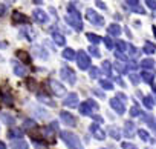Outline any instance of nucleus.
<instances>
[{
	"label": "nucleus",
	"instance_id": "nucleus-54",
	"mask_svg": "<svg viewBox=\"0 0 156 149\" xmlns=\"http://www.w3.org/2000/svg\"><path fill=\"white\" fill-rule=\"evenodd\" d=\"M0 149H6V144H5L2 140H0Z\"/></svg>",
	"mask_w": 156,
	"mask_h": 149
},
{
	"label": "nucleus",
	"instance_id": "nucleus-57",
	"mask_svg": "<svg viewBox=\"0 0 156 149\" xmlns=\"http://www.w3.org/2000/svg\"><path fill=\"white\" fill-rule=\"evenodd\" d=\"M153 32H154V35H156V26H153Z\"/></svg>",
	"mask_w": 156,
	"mask_h": 149
},
{
	"label": "nucleus",
	"instance_id": "nucleus-55",
	"mask_svg": "<svg viewBox=\"0 0 156 149\" xmlns=\"http://www.w3.org/2000/svg\"><path fill=\"white\" fill-rule=\"evenodd\" d=\"M94 118H95V120H97V121H103V118H101V117H100V115H94Z\"/></svg>",
	"mask_w": 156,
	"mask_h": 149
},
{
	"label": "nucleus",
	"instance_id": "nucleus-28",
	"mask_svg": "<svg viewBox=\"0 0 156 149\" xmlns=\"http://www.w3.org/2000/svg\"><path fill=\"white\" fill-rule=\"evenodd\" d=\"M109 134H110V137L115 138V140H119V138H121V131H119L118 128H115V126H110V128H109Z\"/></svg>",
	"mask_w": 156,
	"mask_h": 149
},
{
	"label": "nucleus",
	"instance_id": "nucleus-25",
	"mask_svg": "<svg viewBox=\"0 0 156 149\" xmlns=\"http://www.w3.org/2000/svg\"><path fill=\"white\" fill-rule=\"evenodd\" d=\"M101 69H103V72L106 74L107 77H112V65H110V61H109V60H104V63H103Z\"/></svg>",
	"mask_w": 156,
	"mask_h": 149
},
{
	"label": "nucleus",
	"instance_id": "nucleus-24",
	"mask_svg": "<svg viewBox=\"0 0 156 149\" xmlns=\"http://www.w3.org/2000/svg\"><path fill=\"white\" fill-rule=\"evenodd\" d=\"M139 79H142L145 83H153V74L151 72H148V71H142L141 72V76H139Z\"/></svg>",
	"mask_w": 156,
	"mask_h": 149
},
{
	"label": "nucleus",
	"instance_id": "nucleus-19",
	"mask_svg": "<svg viewBox=\"0 0 156 149\" xmlns=\"http://www.w3.org/2000/svg\"><path fill=\"white\" fill-rule=\"evenodd\" d=\"M139 66L144 68V69H153L154 68V60L153 58H144V60H141Z\"/></svg>",
	"mask_w": 156,
	"mask_h": 149
},
{
	"label": "nucleus",
	"instance_id": "nucleus-20",
	"mask_svg": "<svg viewBox=\"0 0 156 149\" xmlns=\"http://www.w3.org/2000/svg\"><path fill=\"white\" fill-rule=\"evenodd\" d=\"M14 72H16V76H19V77H25L26 76V68L23 66V65H14Z\"/></svg>",
	"mask_w": 156,
	"mask_h": 149
},
{
	"label": "nucleus",
	"instance_id": "nucleus-6",
	"mask_svg": "<svg viewBox=\"0 0 156 149\" xmlns=\"http://www.w3.org/2000/svg\"><path fill=\"white\" fill-rule=\"evenodd\" d=\"M94 109H98V105L94 100H86L80 105V114H83V115H92Z\"/></svg>",
	"mask_w": 156,
	"mask_h": 149
},
{
	"label": "nucleus",
	"instance_id": "nucleus-38",
	"mask_svg": "<svg viewBox=\"0 0 156 149\" xmlns=\"http://www.w3.org/2000/svg\"><path fill=\"white\" fill-rule=\"evenodd\" d=\"M38 100H41V103H46V105H49V106H55V103H54L48 95H41V94H38Z\"/></svg>",
	"mask_w": 156,
	"mask_h": 149
},
{
	"label": "nucleus",
	"instance_id": "nucleus-31",
	"mask_svg": "<svg viewBox=\"0 0 156 149\" xmlns=\"http://www.w3.org/2000/svg\"><path fill=\"white\" fill-rule=\"evenodd\" d=\"M63 57L67 58V60H73V58H75V51H73L72 48H66V49L63 51Z\"/></svg>",
	"mask_w": 156,
	"mask_h": 149
},
{
	"label": "nucleus",
	"instance_id": "nucleus-33",
	"mask_svg": "<svg viewBox=\"0 0 156 149\" xmlns=\"http://www.w3.org/2000/svg\"><path fill=\"white\" fill-rule=\"evenodd\" d=\"M100 85H101V88H104V89H107V91H112V89H113V83H112L110 80H107V79L100 80Z\"/></svg>",
	"mask_w": 156,
	"mask_h": 149
},
{
	"label": "nucleus",
	"instance_id": "nucleus-16",
	"mask_svg": "<svg viewBox=\"0 0 156 149\" xmlns=\"http://www.w3.org/2000/svg\"><path fill=\"white\" fill-rule=\"evenodd\" d=\"M141 120L142 121H147L148 123V126L154 131V134H156V121H154V118L150 115V114H147V112H141Z\"/></svg>",
	"mask_w": 156,
	"mask_h": 149
},
{
	"label": "nucleus",
	"instance_id": "nucleus-15",
	"mask_svg": "<svg viewBox=\"0 0 156 149\" xmlns=\"http://www.w3.org/2000/svg\"><path fill=\"white\" fill-rule=\"evenodd\" d=\"M12 22H14V23H29L31 19L26 17V16H23V14L19 13V11H14V14H12Z\"/></svg>",
	"mask_w": 156,
	"mask_h": 149
},
{
	"label": "nucleus",
	"instance_id": "nucleus-59",
	"mask_svg": "<svg viewBox=\"0 0 156 149\" xmlns=\"http://www.w3.org/2000/svg\"><path fill=\"white\" fill-rule=\"evenodd\" d=\"M0 99H2V91H0Z\"/></svg>",
	"mask_w": 156,
	"mask_h": 149
},
{
	"label": "nucleus",
	"instance_id": "nucleus-41",
	"mask_svg": "<svg viewBox=\"0 0 156 149\" xmlns=\"http://www.w3.org/2000/svg\"><path fill=\"white\" fill-rule=\"evenodd\" d=\"M23 128H25V129H34V128H35V121H34V120H25Z\"/></svg>",
	"mask_w": 156,
	"mask_h": 149
},
{
	"label": "nucleus",
	"instance_id": "nucleus-35",
	"mask_svg": "<svg viewBox=\"0 0 156 149\" xmlns=\"http://www.w3.org/2000/svg\"><path fill=\"white\" fill-rule=\"evenodd\" d=\"M138 135L141 137V140H142V141H150V140H151V138H150V135H148V132H147L145 129H139V131H138Z\"/></svg>",
	"mask_w": 156,
	"mask_h": 149
},
{
	"label": "nucleus",
	"instance_id": "nucleus-47",
	"mask_svg": "<svg viewBox=\"0 0 156 149\" xmlns=\"http://www.w3.org/2000/svg\"><path fill=\"white\" fill-rule=\"evenodd\" d=\"M89 52H90L94 57H100V51H98L95 46H92V45H90V48H89Z\"/></svg>",
	"mask_w": 156,
	"mask_h": 149
},
{
	"label": "nucleus",
	"instance_id": "nucleus-58",
	"mask_svg": "<svg viewBox=\"0 0 156 149\" xmlns=\"http://www.w3.org/2000/svg\"><path fill=\"white\" fill-rule=\"evenodd\" d=\"M153 91H154V92H156V85H153Z\"/></svg>",
	"mask_w": 156,
	"mask_h": 149
},
{
	"label": "nucleus",
	"instance_id": "nucleus-30",
	"mask_svg": "<svg viewBox=\"0 0 156 149\" xmlns=\"http://www.w3.org/2000/svg\"><path fill=\"white\" fill-rule=\"evenodd\" d=\"M126 52H129V55H130L132 58H135V57L139 54V49H138V48H135L133 45L127 43V51H126Z\"/></svg>",
	"mask_w": 156,
	"mask_h": 149
},
{
	"label": "nucleus",
	"instance_id": "nucleus-32",
	"mask_svg": "<svg viewBox=\"0 0 156 149\" xmlns=\"http://www.w3.org/2000/svg\"><path fill=\"white\" fill-rule=\"evenodd\" d=\"M0 117H2V120H3L6 125H9V126H12V125L16 123V118L11 117L9 114H0Z\"/></svg>",
	"mask_w": 156,
	"mask_h": 149
},
{
	"label": "nucleus",
	"instance_id": "nucleus-45",
	"mask_svg": "<svg viewBox=\"0 0 156 149\" xmlns=\"http://www.w3.org/2000/svg\"><path fill=\"white\" fill-rule=\"evenodd\" d=\"M129 79H130V82L133 83V85H138L139 83V76H138V74H130V76H129Z\"/></svg>",
	"mask_w": 156,
	"mask_h": 149
},
{
	"label": "nucleus",
	"instance_id": "nucleus-26",
	"mask_svg": "<svg viewBox=\"0 0 156 149\" xmlns=\"http://www.w3.org/2000/svg\"><path fill=\"white\" fill-rule=\"evenodd\" d=\"M87 39L90 40V43L95 46V45H98L100 42H103V37H100V35H97V34H92V32H87Z\"/></svg>",
	"mask_w": 156,
	"mask_h": 149
},
{
	"label": "nucleus",
	"instance_id": "nucleus-42",
	"mask_svg": "<svg viewBox=\"0 0 156 149\" xmlns=\"http://www.w3.org/2000/svg\"><path fill=\"white\" fill-rule=\"evenodd\" d=\"M103 42L106 43L107 49H113V40H112V37H104V39H103Z\"/></svg>",
	"mask_w": 156,
	"mask_h": 149
},
{
	"label": "nucleus",
	"instance_id": "nucleus-51",
	"mask_svg": "<svg viewBox=\"0 0 156 149\" xmlns=\"http://www.w3.org/2000/svg\"><path fill=\"white\" fill-rule=\"evenodd\" d=\"M116 99H118V100H124V102L127 100V97H126L122 92H118V94H116Z\"/></svg>",
	"mask_w": 156,
	"mask_h": 149
},
{
	"label": "nucleus",
	"instance_id": "nucleus-1",
	"mask_svg": "<svg viewBox=\"0 0 156 149\" xmlns=\"http://www.w3.org/2000/svg\"><path fill=\"white\" fill-rule=\"evenodd\" d=\"M66 23L69 26H72L75 31H81L83 29V22H81V16L80 11L75 8V5H67V16H66Z\"/></svg>",
	"mask_w": 156,
	"mask_h": 149
},
{
	"label": "nucleus",
	"instance_id": "nucleus-17",
	"mask_svg": "<svg viewBox=\"0 0 156 149\" xmlns=\"http://www.w3.org/2000/svg\"><path fill=\"white\" fill-rule=\"evenodd\" d=\"M107 32H109V37H118L121 34V26L116 25V23H112L109 28H107Z\"/></svg>",
	"mask_w": 156,
	"mask_h": 149
},
{
	"label": "nucleus",
	"instance_id": "nucleus-8",
	"mask_svg": "<svg viewBox=\"0 0 156 149\" xmlns=\"http://www.w3.org/2000/svg\"><path fill=\"white\" fill-rule=\"evenodd\" d=\"M89 129H90L92 135H94L97 140H104V138H106V132H104V129H103L98 123H92Z\"/></svg>",
	"mask_w": 156,
	"mask_h": 149
},
{
	"label": "nucleus",
	"instance_id": "nucleus-18",
	"mask_svg": "<svg viewBox=\"0 0 156 149\" xmlns=\"http://www.w3.org/2000/svg\"><path fill=\"white\" fill-rule=\"evenodd\" d=\"M124 135L127 138H132L135 135V125L132 121H126V128H124Z\"/></svg>",
	"mask_w": 156,
	"mask_h": 149
},
{
	"label": "nucleus",
	"instance_id": "nucleus-49",
	"mask_svg": "<svg viewBox=\"0 0 156 149\" xmlns=\"http://www.w3.org/2000/svg\"><path fill=\"white\" fill-rule=\"evenodd\" d=\"M6 13V3H0V16H5Z\"/></svg>",
	"mask_w": 156,
	"mask_h": 149
},
{
	"label": "nucleus",
	"instance_id": "nucleus-53",
	"mask_svg": "<svg viewBox=\"0 0 156 149\" xmlns=\"http://www.w3.org/2000/svg\"><path fill=\"white\" fill-rule=\"evenodd\" d=\"M94 92L98 95V97H101V99H104V92H101V91H98V89H94Z\"/></svg>",
	"mask_w": 156,
	"mask_h": 149
},
{
	"label": "nucleus",
	"instance_id": "nucleus-14",
	"mask_svg": "<svg viewBox=\"0 0 156 149\" xmlns=\"http://www.w3.org/2000/svg\"><path fill=\"white\" fill-rule=\"evenodd\" d=\"M8 137L12 138V140H22L23 138V129L17 128V126H12L9 131H8Z\"/></svg>",
	"mask_w": 156,
	"mask_h": 149
},
{
	"label": "nucleus",
	"instance_id": "nucleus-37",
	"mask_svg": "<svg viewBox=\"0 0 156 149\" xmlns=\"http://www.w3.org/2000/svg\"><path fill=\"white\" fill-rule=\"evenodd\" d=\"M126 63H127V65H126V66H127V71H129V69L135 71V69H138V68H139V63H138V61H135V60H127Z\"/></svg>",
	"mask_w": 156,
	"mask_h": 149
},
{
	"label": "nucleus",
	"instance_id": "nucleus-44",
	"mask_svg": "<svg viewBox=\"0 0 156 149\" xmlns=\"http://www.w3.org/2000/svg\"><path fill=\"white\" fill-rule=\"evenodd\" d=\"M141 112H142V111H141L138 106H133V108L130 109V115H132V117H139Z\"/></svg>",
	"mask_w": 156,
	"mask_h": 149
},
{
	"label": "nucleus",
	"instance_id": "nucleus-9",
	"mask_svg": "<svg viewBox=\"0 0 156 149\" xmlns=\"http://www.w3.org/2000/svg\"><path fill=\"white\" fill-rule=\"evenodd\" d=\"M126 3H127L130 11H133L136 14H145V9L142 8V5L138 2V0H126Z\"/></svg>",
	"mask_w": 156,
	"mask_h": 149
},
{
	"label": "nucleus",
	"instance_id": "nucleus-3",
	"mask_svg": "<svg viewBox=\"0 0 156 149\" xmlns=\"http://www.w3.org/2000/svg\"><path fill=\"white\" fill-rule=\"evenodd\" d=\"M75 58H76V63L80 66V69H89L90 68V57L84 52V51H80L78 54H75Z\"/></svg>",
	"mask_w": 156,
	"mask_h": 149
},
{
	"label": "nucleus",
	"instance_id": "nucleus-46",
	"mask_svg": "<svg viewBox=\"0 0 156 149\" xmlns=\"http://www.w3.org/2000/svg\"><path fill=\"white\" fill-rule=\"evenodd\" d=\"M121 146H122L124 149H138V146H136V144H133V143H129V141H124Z\"/></svg>",
	"mask_w": 156,
	"mask_h": 149
},
{
	"label": "nucleus",
	"instance_id": "nucleus-2",
	"mask_svg": "<svg viewBox=\"0 0 156 149\" xmlns=\"http://www.w3.org/2000/svg\"><path fill=\"white\" fill-rule=\"evenodd\" d=\"M60 137L63 138V141L67 144L69 149H83V144H81L80 138H78L75 134H72L69 131H60Z\"/></svg>",
	"mask_w": 156,
	"mask_h": 149
},
{
	"label": "nucleus",
	"instance_id": "nucleus-23",
	"mask_svg": "<svg viewBox=\"0 0 156 149\" xmlns=\"http://www.w3.org/2000/svg\"><path fill=\"white\" fill-rule=\"evenodd\" d=\"M142 103H144V106L147 108V109H151L153 106H154V99H153V95H145L144 99H142Z\"/></svg>",
	"mask_w": 156,
	"mask_h": 149
},
{
	"label": "nucleus",
	"instance_id": "nucleus-50",
	"mask_svg": "<svg viewBox=\"0 0 156 149\" xmlns=\"http://www.w3.org/2000/svg\"><path fill=\"white\" fill-rule=\"evenodd\" d=\"M95 3H97V6H98L100 9H104V11H106V5H104V3L101 2V0H97V2H95Z\"/></svg>",
	"mask_w": 156,
	"mask_h": 149
},
{
	"label": "nucleus",
	"instance_id": "nucleus-22",
	"mask_svg": "<svg viewBox=\"0 0 156 149\" xmlns=\"http://www.w3.org/2000/svg\"><path fill=\"white\" fill-rule=\"evenodd\" d=\"M17 57H19L25 65H29V63H31V55H29L28 52H25V51H17Z\"/></svg>",
	"mask_w": 156,
	"mask_h": 149
},
{
	"label": "nucleus",
	"instance_id": "nucleus-11",
	"mask_svg": "<svg viewBox=\"0 0 156 149\" xmlns=\"http://www.w3.org/2000/svg\"><path fill=\"white\" fill-rule=\"evenodd\" d=\"M110 106H112V109H113V111H116V114H119V115L126 112V106H124V102L118 100L116 97L110 100Z\"/></svg>",
	"mask_w": 156,
	"mask_h": 149
},
{
	"label": "nucleus",
	"instance_id": "nucleus-21",
	"mask_svg": "<svg viewBox=\"0 0 156 149\" xmlns=\"http://www.w3.org/2000/svg\"><path fill=\"white\" fill-rule=\"evenodd\" d=\"M52 39H54V42H55L57 45H61V46H63V45L66 43L64 35H63V34H60V32H57V31H55V32H52Z\"/></svg>",
	"mask_w": 156,
	"mask_h": 149
},
{
	"label": "nucleus",
	"instance_id": "nucleus-43",
	"mask_svg": "<svg viewBox=\"0 0 156 149\" xmlns=\"http://www.w3.org/2000/svg\"><path fill=\"white\" fill-rule=\"evenodd\" d=\"M35 51H37V55H38V57H41V58H48V52H46L43 48H38V46H37Z\"/></svg>",
	"mask_w": 156,
	"mask_h": 149
},
{
	"label": "nucleus",
	"instance_id": "nucleus-5",
	"mask_svg": "<svg viewBox=\"0 0 156 149\" xmlns=\"http://www.w3.org/2000/svg\"><path fill=\"white\" fill-rule=\"evenodd\" d=\"M86 16H87V19H89V22L92 23V25H97V26H103L104 25V17L103 16H100L97 11H94V9H87L86 11Z\"/></svg>",
	"mask_w": 156,
	"mask_h": 149
},
{
	"label": "nucleus",
	"instance_id": "nucleus-13",
	"mask_svg": "<svg viewBox=\"0 0 156 149\" xmlns=\"http://www.w3.org/2000/svg\"><path fill=\"white\" fill-rule=\"evenodd\" d=\"M60 117H61V121H63L64 125H67V126H75V123H76L75 117H73L70 112L61 111V112H60Z\"/></svg>",
	"mask_w": 156,
	"mask_h": 149
},
{
	"label": "nucleus",
	"instance_id": "nucleus-27",
	"mask_svg": "<svg viewBox=\"0 0 156 149\" xmlns=\"http://www.w3.org/2000/svg\"><path fill=\"white\" fill-rule=\"evenodd\" d=\"M156 51V46L153 45V43H150V42H145V45H144V48H142V52H145V54H153Z\"/></svg>",
	"mask_w": 156,
	"mask_h": 149
},
{
	"label": "nucleus",
	"instance_id": "nucleus-39",
	"mask_svg": "<svg viewBox=\"0 0 156 149\" xmlns=\"http://www.w3.org/2000/svg\"><path fill=\"white\" fill-rule=\"evenodd\" d=\"M89 76H90L92 79H98V77H100V69L95 68V66L89 68Z\"/></svg>",
	"mask_w": 156,
	"mask_h": 149
},
{
	"label": "nucleus",
	"instance_id": "nucleus-36",
	"mask_svg": "<svg viewBox=\"0 0 156 149\" xmlns=\"http://www.w3.org/2000/svg\"><path fill=\"white\" fill-rule=\"evenodd\" d=\"M116 51L126 52V51H127V43L122 42V40H116Z\"/></svg>",
	"mask_w": 156,
	"mask_h": 149
},
{
	"label": "nucleus",
	"instance_id": "nucleus-29",
	"mask_svg": "<svg viewBox=\"0 0 156 149\" xmlns=\"http://www.w3.org/2000/svg\"><path fill=\"white\" fill-rule=\"evenodd\" d=\"M12 147L14 149H28V143L25 140H14L12 141Z\"/></svg>",
	"mask_w": 156,
	"mask_h": 149
},
{
	"label": "nucleus",
	"instance_id": "nucleus-56",
	"mask_svg": "<svg viewBox=\"0 0 156 149\" xmlns=\"http://www.w3.org/2000/svg\"><path fill=\"white\" fill-rule=\"evenodd\" d=\"M34 3H35V5H41L43 0H34Z\"/></svg>",
	"mask_w": 156,
	"mask_h": 149
},
{
	"label": "nucleus",
	"instance_id": "nucleus-34",
	"mask_svg": "<svg viewBox=\"0 0 156 149\" xmlns=\"http://www.w3.org/2000/svg\"><path fill=\"white\" fill-rule=\"evenodd\" d=\"M113 66H115V69H116L118 72H121V74L127 72V66H126V63H124V61H116Z\"/></svg>",
	"mask_w": 156,
	"mask_h": 149
},
{
	"label": "nucleus",
	"instance_id": "nucleus-4",
	"mask_svg": "<svg viewBox=\"0 0 156 149\" xmlns=\"http://www.w3.org/2000/svg\"><path fill=\"white\" fill-rule=\"evenodd\" d=\"M60 76H61V79H63V80H66L69 85H75V82H76V76H75V72H73L69 66L61 68Z\"/></svg>",
	"mask_w": 156,
	"mask_h": 149
},
{
	"label": "nucleus",
	"instance_id": "nucleus-48",
	"mask_svg": "<svg viewBox=\"0 0 156 149\" xmlns=\"http://www.w3.org/2000/svg\"><path fill=\"white\" fill-rule=\"evenodd\" d=\"M145 3H147L148 8H151V9L156 11V0H145Z\"/></svg>",
	"mask_w": 156,
	"mask_h": 149
},
{
	"label": "nucleus",
	"instance_id": "nucleus-40",
	"mask_svg": "<svg viewBox=\"0 0 156 149\" xmlns=\"http://www.w3.org/2000/svg\"><path fill=\"white\" fill-rule=\"evenodd\" d=\"M115 57H116L119 61H127V60H129L127 55H126L124 52H121V51H115Z\"/></svg>",
	"mask_w": 156,
	"mask_h": 149
},
{
	"label": "nucleus",
	"instance_id": "nucleus-12",
	"mask_svg": "<svg viewBox=\"0 0 156 149\" xmlns=\"http://www.w3.org/2000/svg\"><path fill=\"white\" fill-rule=\"evenodd\" d=\"M32 16H34V20L38 23H48V20H49V16L43 9H34Z\"/></svg>",
	"mask_w": 156,
	"mask_h": 149
},
{
	"label": "nucleus",
	"instance_id": "nucleus-10",
	"mask_svg": "<svg viewBox=\"0 0 156 149\" xmlns=\"http://www.w3.org/2000/svg\"><path fill=\"white\" fill-rule=\"evenodd\" d=\"M63 105H64V106H67V108H76V106H78V95H76L75 92L67 94V97L64 99Z\"/></svg>",
	"mask_w": 156,
	"mask_h": 149
},
{
	"label": "nucleus",
	"instance_id": "nucleus-52",
	"mask_svg": "<svg viewBox=\"0 0 156 149\" xmlns=\"http://www.w3.org/2000/svg\"><path fill=\"white\" fill-rule=\"evenodd\" d=\"M112 79H113V80H115V82H116V83H118L119 86H124V82H122V80H121L119 77H112Z\"/></svg>",
	"mask_w": 156,
	"mask_h": 149
},
{
	"label": "nucleus",
	"instance_id": "nucleus-7",
	"mask_svg": "<svg viewBox=\"0 0 156 149\" xmlns=\"http://www.w3.org/2000/svg\"><path fill=\"white\" fill-rule=\"evenodd\" d=\"M49 86H51L52 92L55 94V97H61V95H64V92H66L64 86H63L60 82L54 80V79H51V80H49Z\"/></svg>",
	"mask_w": 156,
	"mask_h": 149
}]
</instances>
